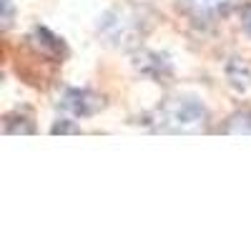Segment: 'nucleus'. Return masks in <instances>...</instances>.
I'll use <instances>...</instances> for the list:
<instances>
[{
	"label": "nucleus",
	"mask_w": 251,
	"mask_h": 251,
	"mask_svg": "<svg viewBox=\"0 0 251 251\" xmlns=\"http://www.w3.org/2000/svg\"><path fill=\"white\" fill-rule=\"evenodd\" d=\"M208 123V111L196 98H169L151 116L153 131L161 133H203Z\"/></svg>",
	"instance_id": "1"
},
{
	"label": "nucleus",
	"mask_w": 251,
	"mask_h": 251,
	"mask_svg": "<svg viewBox=\"0 0 251 251\" xmlns=\"http://www.w3.org/2000/svg\"><path fill=\"white\" fill-rule=\"evenodd\" d=\"M146 8H118L108 13L100 23V35L106 38V43L116 48H133L138 46L146 30H149V20H143Z\"/></svg>",
	"instance_id": "2"
},
{
	"label": "nucleus",
	"mask_w": 251,
	"mask_h": 251,
	"mask_svg": "<svg viewBox=\"0 0 251 251\" xmlns=\"http://www.w3.org/2000/svg\"><path fill=\"white\" fill-rule=\"evenodd\" d=\"M241 5V0H181V10L194 23H216Z\"/></svg>",
	"instance_id": "3"
},
{
	"label": "nucleus",
	"mask_w": 251,
	"mask_h": 251,
	"mask_svg": "<svg viewBox=\"0 0 251 251\" xmlns=\"http://www.w3.org/2000/svg\"><path fill=\"white\" fill-rule=\"evenodd\" d=\"M103 106H106V98L96 91H88V88H68L60 98V108L66 113H71L73 118L96 116Z\"/></svg>",
	"instance_id": "4"
},
{
	"label": "nucleus",
	"mask_w": 251,
	"mask_h": 251,
	"mask_svg": "<svg viewBox=\"0 0 251 251\" xmlns=\"http://www.w3.org/2000/svg\"><path fill=\"white\" fill-rule=\"evenodd\" d=\"M28 46L33 48L35 55L46 58L50 63H63V58L68 55V48H66V43H63V38H58L48 28H35L28 35Z\"/></svg>",
	"instance_id": "5"
},
{
	"label": "nucleus",
	"mask_w": 251,
	"mask_h": 251,
	"mask_svg": "<svg viewBox=\"0 0 251 251\" xmlns=\"http://www.w3.org/2000/svg\"><path fill=\"white\" fill-rule=\"evenodd\" d=\"M226 75H228V83H231L234 91H239V93L249 91V86H251V71H249V66L244 60L234 58L231 63H228V68H226Z\"/></svg>",
	"instance_id": "6"
},
{
	"label": "nucleus",
	"mask_w": 251,
	"mask_h": 251,
	"mask_svg": "<svg viewBox=\"0 0 251 251\" xmlns=\"http://www.w3.org/2000/svg\"><path fill=\"white\" fill-rule=\"evenodd\" d=\"M221 133L226 136H251V111H239L228 116L221 126Z\"/></svg>",
	"instance_id": "7"
},
{
	"label": "nucleus",
	"mask_w": 251,
	"mask_h": 251,
	"mask_svg": "<svg viewBox=\"0 0 251 251\" xmlns=\"http://www.w3.org/2000/svg\"><path fill=\"white\" fill-rule=\"evenodd\" d=\"M5 133H35V123L30 113H13L5 118Z\"/></svg>",
	"instance_id": "8"
},
{
	"label": "nucleus",
	"mask_w": 251,
	"mask_h": 251,
	"mask_svg": "<svg viewBox=\"0 0 251 251\" xmlns=\"http://www.w3.org/2000/svg\"><path fill=\"white\" fill-rule=\"evenodd\" d=\"M50 133H78V128H75V126H71L68 121H60V123H55L53 128H50Z\"/></svg>",
	"instance_id": "9"
},
{
	"label": "nucleus",
	"mask_w": 251,
	"mask_h": 251,
	"mask_svg": "<svg viewBox=\"0 0 251 251\" xmlns=\"http://www.w3.org/2000/svg\"><path fill=\"white\" fill-rule=\"evenodd\" d=\"M10 18H13V0H3V28L10 25Z\"/></svg>",
	"instance_id": "10"
},
{
	"label": "nucleus",
	"mask_w": 251,
	"mask_h": 251,
	"mask_svg": "<svg viewBox=\"0 0 251 251\" xmlns=\"http://www.w3.org/2000/svg\"><path fill=\"white\" fill-rule=\"evenodd\" d=\"M246 28H249V33H251V8H249V13H246Z\"/></svg>",
	"instance_id": "11"
}]
</instances>
